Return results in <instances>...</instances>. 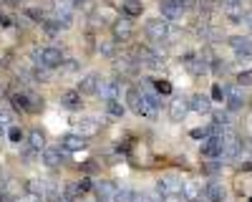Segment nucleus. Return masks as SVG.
I'll list each match as a JSON object with an SVG mask.
<instances>
[{"instance_id":"nucleus-1","label":"nucleus","mask_w":252,"mask_h":202,"mask_svg":"<svg viewBox=\"0 0 252 202\" xmlns=\"http://www.w3.org/2000/svg\"><path fill=\"white\" fill-rule=\"evenodd\" d=\"M144 33L149 35L154 43H174V38H177V28L169 26V20L166 18H152V20H146L144 23Z\"/></svg>"},{"instance_id":"nucleus-2","label":"nucleus","mask_w":252,"mask_h":202,"mask_svg":"<svg viewBox=\"0 0 252 202\" xmlns=\"http://www.w3.org/2000/svg\"><path fill=\"white\" fill-rule=\"evenodd\" d=\"M126 109L134 111L136 116H146V119H157V114H159V109L152 106L149 101L144 99L139 86H129V89H126Z\"/></svg>"},{"instance_id":"nucleus-3","label":"nucleus","mask_w":252,"mask_h":202,"mask_svg":"<svg viewBox=\"0 0 252 202\" xmlns=\"http://www.w3.org/2000/svg\"><path fill=\"white\" fill-rule=\"evenodd\" d=\"M10 106L15 111H23V114H40L43 111V99L35 96L28 89H20V91L10 94Z\"/></svg>"},{"instance_id":"nucleus-4","label":"nucleus","mask_w":252,"mask_h":202,"mask_svg":"<svg viewBox=\"0 0 252 202\" xmlns=\"http://www.w3.org/2000/svg\"><path fill=\"white\" fill-rule=\"evenodd\" d=\"M33 64L35 66H46V68H61L66 61H63V53L61 48L56 46H46V48H40V51H33Z\"/></svg>"},{"instance_id":"nucleus-5","label":"nucleus","mask_w":252,"mask_h":202,"mask_svg":"<svg viewBox=\"0 0 252 202\" xmlns=\"http://www.w3.org/2000/svg\"><path fill=\"white\" fill-rule=\"evenodd\" d=\"M199 154H202L204 159H222V154H224V139H222L220 134H212V136L202 139Z\"/></svg>"},{"instance_id":"nucleus-6","label":"nucleus","mask_w":252,"mask_h":202,"mask_svg":"<svg viewBox=\"0 0 252 202\" xmlns=\"http://www.w3.org/2000/svg\"><path fill=\"white\" fill-rule=\"evenodd\" d=\"M182 185H184V182H182L179 177L164 174V177L157 179V192L161 195V200H164V197H179V195H182Z\"/></svg>"},{"instance_id":"nucleus-7","label":"nucleus","mask_w":252,"mask_h":202,"mask_svg":"<svg viewBox=\"0 0 252 202\" xmlns=\"http://www.w3.org/2000/svg\"><path fill=\"white\" fill-rule=\"evenodd\" d=\"M224 101H227V109L229 111H240L245 106V94H242V86L240 84H229L224 86Z\"/></svg>"},{"instance_id":"nucleus-8","label":"nucleus","mask_w":252,"mask_h":202,"mask_svg":"<svg viewBox=\"0 0 252 202\" xmlns=\"http://www.w3.org/2000/svg\"><path fill=\"white\" fill-rule=\"evenodd\" d=\"M94 195H96V202H116L119 197V187L114 185V182H94Z\"/></svg>"},{"instance_id":"nucleus-9","label":"nucleus","mask_w":252,"mask_h":202,"mask_svg":"<svg viewBox=\"0 0 252 202\" xmlns=\"http://www.w3.org/2000/svg\"><path fill=\"white\" fill-rule=\"evenodd\" d=\"M111 33H114V40H116V43L131 40V35H134V23H131V18H129V15L119 18L116 23L111 26Z\"/></svg>"},{"instance_id":"nucleus-10","label":"nucleus","mask_w":252,"mask_h":202,"mask_svg":"<svg viewBox=\"0 0 252 202\" xmlns=\"http://www.w3.org/2000/svg\"><path fill=\"white\" fill-rule=\"evenodd\" d=\"M159 10H161V18H166L169 23H174V20H179L184 15V3L182 0H161L159 3Z\"/></svg>"},{"instance_id":"nucleus-11","label":"nucleus","mask_w":252,"mask_h":202,"mask_svg":"<svg viewBox=\"0 0 252 202\" xmlns=\"http://www.w3.org/2000/svg\"><path fill=\"white\" fill-rule=\"evenodd\" d=\"M202 195H204L207 202H224V200H227V190H224L222 182H217V179L207 182L204 190H202Z\"/></svg>"},{"instance_id":"nucleus-12","label":"nucleus","mask_w":252,"mask_h":202,"mask_svg":"<svg viewBox=\"0 0 252 202\" xmlns=\"http://www.w3.org/2000/svg\"><path fill=\"white\" fill-rule=\"evenodd\" d=\"M229 48L235 51L237 58H250L252 56V38H247V35H232V38H229Z\"/></svg>"},{"instance_id":"nucleus-13","label":"nucleus","mask_w":252,"mask_h":202,"mask_svg":"<svg viewBox=\"0 0 252 202\" xmlns=\"http://www.w3.org/2000/svg\"><path fill=\"white\" fill-rule=\"evenodd\" d=\"M58 104L63 109H68V111H78L83 106V94L78 89H71V91H63L61 99H58Z\"/></svg>"},{"instance_id":"nucleus-14","label":"nucleus","mask_w":252,"mask_h":202,"mask_svg":"<svg viewBox=\"0 0 252 202\" xmlns=\"http://www.w3.org/2000/svg\"><path fill=\"white\" fill-rule=\"evenodd\" d=\"M98 96L103 101H109V99H119L121 96V84L116 78H101V84H98Z\"/></svg>"},{"instance_id":"nucleus-15","label":"nucleus","mask_w":252,"mask_h":202,"mask_svg":"<svg viewBox=\"0 0 252 202\" xmlns=\"http://www.w3.org/2000/svg\"><path fill=\"white\" fill-rule=\"evenodd\" d=\"M189 109H192V106H189V99L174 96L172 104H169V116H172V121H184V116H187Z\"/></svg>"},{"instance_id":"nucleus-16","label":"nucleus","mask_w":252,"mask_h":202,"mask_svg":"<svg viewBox=\"0 0 252 202\" xmlns=\"http://www.w3.org/2000/svg\"><path fill=\"white\" fill-rule=\"evenodd\" d=\"M61 147L66 149V152H78V149L86 147V139H83V134H73V132H68V134H63V136H61Z\"/></svg>"},{"instance_id":"nucleus-17","label":"nucleus","mask_w":252,"mask_h":202,"mask_svg":"<svg viewBox=\"0 0 252 202\" xmlns=\"http://www.w3.org/2000/svg\"><path fill=\"white\" fill-rule=\"evenodd\" d=\"M76 124H78V134L91 136V134H96V132L101 129V119H98V116H81Z\"/></svg>"},{"instance_id":"nucleus-18","label":"nucleus","mask_w":252,"mask_h":202,"mask_svg":"<svg viewBox=\"0 0 252 202\" xmlns=\"http://www.w3.org/2000/svg\"><path fill=\"white\" fill-rule=\"evenodd\" d=\"M98 84H101V78L98 73H86L81 81H78V91L83 96H91V94H98Z\"/></svg>"},{"instance_id":"nucleus-19","label":"nucleus","mask_w":252,"mask_h":202,"mask_svg":"<svg viewBox=\"0 0 252 202\" xmlns=\"http://www.w3.org/2000/svg\"><path fill=\"white\" fill-rule=\"evenodd\" d=\"M189 106H192V111H197V114H209L212 111V96L194 94L192 99H189Z\"/></svg>"},{"instance_id":"nucleus-20","label":"nucleus","mask_w":252,"mask_h":202,"mask_svg":"<svg viewBox=\"0 0 252 202\" xmlns=\"http://www.w3.org/2000/svg\"><path fill=\"white\" fill-rule=\"evenodd\" d=\"M63 152H66V149H63L61 144H58V147H46V149H43V157H40V159H43L46 167H58L61 162H63Z\"/></svg>"},{"instance_id":"nucleus-21","label":"nucleus","mask_w":252,"mask_h":202,"mask_svg":"<svg viewBox=\"0 0 252 202\" xmlns=\"http://www.w3.org/2000/svg\"><path fill=\"white\" fill-rule=\"evenodd\" d=\"M103 109H106V116L111 119H121L126 114V106L121 104L119 99H109V101H103Z\"/></svg>"},{"instance_id":"nucleus-22","label":"nucleus","mask_w":252,"mask_h":202,"mask_svg":"<svg viewBox=\"0 0 252 202\" xmlns=\"http://www.w3.org/2000/svg\"><path fill=\"white\" fill-rule=\"evenodd\" d=\"M121 10H124V15H129V18H139L144 13V3L141 0H121Z\"/></svg>"},{"instance_id":"nucleus-23","label":"nucleus","mask_w":252,"mask_h":202,"mask_svg":"<svg viewBox=\"0 0 252 202\" xmlns=\"http://www.w3.org/2000/svg\"><path fill=\"white\" fill-rule=\"evenodd\" d=\"M202 195V190L194 185V182H184V185H182V200L184 202H192V200H197Z\"/></svg>"},{"instance_id":"nucleus-24","label":"nucleus","mask_w":252,"mask_h":202,"mask_svg":"<svg viewBox=\"0 0 252 202\" xmlns=\"http://www.w3.org/2000/svg\"><path fill=\"white\" fill-rule=\"evenodd\" d=\"M73 190H76L78 197H83L86 192L94 190V179H91V177H81V179H76V182H73Z\"/></svg>"},{"instance_id":"nucleus-25","label":"nucleus","mask_w":252,"mask_h":202,"mask_svg":"<svg viewBox=\"0 0 252 202\" xmlns=\"http://www.w3.org/2000/svg\"><path fill=\"white\" fill-rule=\"evenodd\" d=\"M20 157H23V162H26V165H33V162L40 157V149H35V147H31L28 144V141H26V144L23 147H20Z\"/></svg>"},{"instance_id":"nucleus-26","label":"nucleus","mask_w":252,"mask_h":202,"mask_svg":"<svg viewBox=\"0 0 252 202\" xmlns=\"http://www.w3.org/2000/svg\"><path fill=\"white\" fill-rule=\"evenodd\" d=\"M31 78L35 81V84H48V81H51V68H46V66H35L33 73H31Z\"/></svg>"},{"instance_id":"nucleus-27","label":"nucleus","mask_w":252,"mask_h":202,"mask_svg":"<svg viewBox=\"0 0 252 202\" xmlns=\"http://www.w3.org/2000/svg\"><path fill=\"white\" fill-rule=\"evenodd\" d=\"M28 144H31V147H35V149H40V152H43V149H46V136H43V132H38V129H33V132L28 134Z\"/></svg>"},{"instance_id":"nucleus-28","label":"nucleus","mask_w":252,"mask_h":202,"mask_svg":"<svg viewBox=\"0 0 252 202\" xmlns=\"http://www.w3.org/2000/svg\"><path fill=\"white\" fill-rule=\"evenodd\" d=\"M215 124H217L220 129H222V127H229V124H232V111H229V109H227V111H217V114H215Z\"/></svg>"},{"instance_id":"nucleus-29","label":"nucleus","mask_w":252,"mask_h":202,"mask_svg":"<svg viewBox=\"0 0 252 202\" xmlns=\"http://www.w3.org/2000/svg\"><path fill=\"white\" fill-rule=\"evenodd\" d=\"M152 84H154V89H157L161 96H169V94H172V84H169V81H164V78H152Z\"/></svg>"},{"instance_id":"nucleus-30","label":"nucleus","mask_w":252,"mask_h":202,"mask_svg":"<svg viewBox=\"0 0 252 202\" xmlns=\"http://www.w3.org/2000/svg\"><path fill=\"white\" fill-rule=\"evenodd\" d=\"M209 66H212V71H215L217 76H224V73H229V64H224L222 58H212V64H209Z\"/></svg>"},{"instance_id":"nucleus-31","label":"nucleus","mask_w":252,"mask_h":202,"mask_svg":"<svg viewBox=\"0 0 252 202\" xmlns=\"http://www.w3.org/2000/svg\"><path fill=\"white\" fill-rule=\"evenodd\" d=\"M23 129H20V127H8V139L13 141V144H20V141H23Z\"/></svg>"},{"instance_id":"nucleus-32","label":"nucleus","mask_w":252,"mask_h":202,"mask_svg":"<svg viewBox=\"0 0 252 202\" xmlns=\"http://www.w3.org/2000/svg\"><path fill=\"white\" fill-rule=\"evenodd\" d=\"M237 84L245 89V86H252V68H247V71H240L237 73Z\"/></svg>"},{"instance_id":"nucleus-33","label":"nucleus","mask_w":252,"mask_h":202,"mask_svg":"<svg viewBox=\"0 0 252 202\" xmlns=\"http://www.w3.org/2000/svg\"><path fill=\"white\" fill-rule=\"evenodd\" d=\"M134 195H136V192H131L129 187H121V190H119L116 202H134Z\"/></svg>"},{"instance_id":"nucleus-34","label":"nucleus","mask_w":252,"mask_h":202,"mask_svg":"<svg viewBox=\"0 0 252 202\" xmlns=\"http://www.w3.org/2000/svg\"><path fill=\"white\" fill-rule=\"evenodd\" d=\"M26 15L31 20H35V23H43V10L40 8H26Z\"/></svg>"},{"instance_id":"nucleus-35","label":"nucleus","mask_w":252,"mask_h":202,"mask_svg":"<svg viewBox=\"0 0 252 202\" xmlns=\"http://www.w3.org/2000/svg\"><path fill=\"white\" fill-rule=\"evenodd\" d=\"M0 127H13V116L8 109H0Z\"/></svg>"},{"instance_id":"nucleus-36","label":"nucleus","mask_w":252,"mask_h":202,"mask_svg":"<svg viewBox=\"0 0 252 202\" xmlns=\"http://www.w3.org/2000/svg\"><path fill=\"white\" fill-rule=\"evenodd\" d=\"M212 101H224V86L222 84L212 86Z\"/></svg>"},{"instance_id":"nucleus-37","label":"nucleus","mask_w":252,"mask_h":202,"mask_svg":"<svg viewBox=\"0 0 252 202\" xmlns=\"http://www.w3.org/2000/svg\"><path fill=\"white\" fill-rule=\"evenodd\" d=\"M98 169V165H94V159L91 162H86V165H83V172H86V174H94Z\"/></svg>"},{"instance_id":"nucleus-38","label":"nucleus","mask_w":252,"mask_h":202,"mask_svg":"<svg viewBox=\"0 0 252 202\" xmlns=\"http://www.w3.org/2000/svg\"><path fill=\"white\" fill-rule=\"evenodd\" d=\"M61 3H66V5H71V8H81L83 0H61Z\"/></svg>"},{"instance_id":"nucleus-39","label":"nucleus","mask_w":252,"mask_h":202,"mask_svg":"<svg viewBox=\"0 0 252 202\" xmlns=\"http://www.w3.org/2000/svg\"><path fill=\"white\" fill-rule=\"evenodd\" d=\"M101 53L111 56V53H114V46H111V43H101Z\"/></svg>"},{"instance_id":"nucleus-40","label":"nucleus","mask_w":252,"mask_h":202,"mask_svg":"<svg viewBox=\"0 0 252 202\" xmlns=\"http://www.w3.org/2000/svg\"><path fill=\"white\" fill-rule=\"evenodd\" d=\"M66 71H68V73L78 71V61H68V64H66Z\"/></svg>"},{"instance_id":"nucleus-41","label":"nucleus","mask_w":252,"mask_h":202,"mask_svg":"<svg viewBox=\"0 0 252 202\" xmlns=\"http://www.w3.org/2000/svg\"><path fill=\"white\" fill-rule=\"evenodd\" d=\"M247 26H250V28H252V13H250V15H247Z\"/></svg>"},{"instance_id":"nucleus-42","label":"nucleus","mask_w":252,"mask_h":202,"mask_svg":"<svg viewBox=\"0 0 252 202\" xmlns=\"http://www.w3.org/2000/svg\"><path fill=\"white\" fill-rule=\"evenodd\" d=\"M0 202H5V195L3 192H0Z\"/></svg>"},{"instance_id":"nucleus-43","label":"nucleus","mask_w":252,"mask_h":202,"mask_svg":"<svg viewBox=\"0 0 252 202\" xmlns=\"http://www.w3.org/2000/svg\"><path fill=\"white\" fill-rule=\"evenodd\" d=\"M192 202H202V200H192ZM204 202H207V200H204Z\"/></svg>"}]
</instances>
